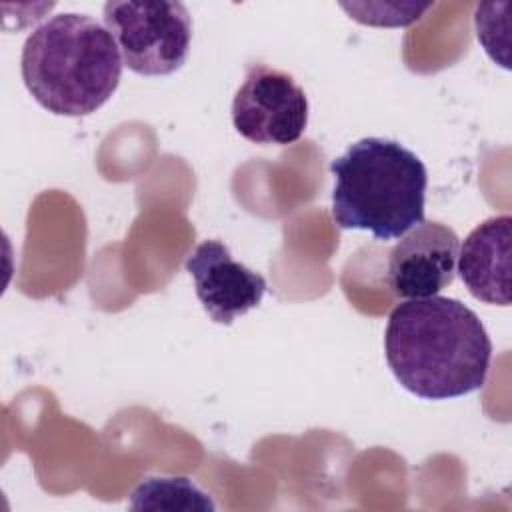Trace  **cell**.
Returning a JSON list of instances; mask_svg holds the SVG:
<instances>
[{
	"label": "cell",
	"mask_w": 512,
	"mask_h": 512,
	"mask_svg": "<svg viewBox=\"0 0 512 512\" xmlns=\"http://www.w3.org/2000/svg\"><path fill=\"white\" fill-rule=\"evenodd\" d=\"M386 362L418 398L448 400L484 386L492 342L478 314L456 298H412L392 308Z\"/></svg>",
	"instance_id": "obj_1"
},
{
	"label": "cell",
	"mask_w": 512,
	"mask_h": 512,
	"mask_svg": "<svg viewBox=\"0 0 512 512\" xmlns=\"http://www.w3.org/2000/svg\"><path fill=\"white\" fill-rule=\"evenodd\" d=\"M112 34L88 14L64 12L24 42L20 70L32 98L58 116H86L104 106L122 76Z\"/></svg>",
	"instance_id": "obj_2"
},
{
	"label": "cell",
	"mask_w": 512,
	"mask_h": 512,
	"mask_svg": "<svg viewBox=\"0 0 512 512\" xmlns=\"http://www.w3.org/2000/svg\"><path fill=\"white\" fill-rule=\"evenodd\" d=\"M332 220L342 230H368L396 240L424 220L428 172L396 140L368 136L330 162Z\"/></svg>",
	"instance_id": "obj_3"
},
{
	"label": "cell",
	"mask_w": 512,
	"mask_h": 512,
	"mask_svg": "<svg viewBox=\"0 0 512 512\" xmlns=\"http://www.w3.org/2000/svg\"><path fill=\"white\" fill-rule=\"evenodd\" d=\"M124 66L140 76H168L190 52L192 18L182 2H118L102 10Z\"/></svg>",
	"instance_id": "obj_4"
},
{
	"label": "cell",
	"mask_w": 512,
	"mask_h": 512,
	"mask_svg": "<svg viewBox=\"0 0 512 512\" xmlns=\"http://www.w3.org/2000/svg\"><path fill=\"white\" fill-rule=\"evenodd\" d=\"M232 124L254 144H294L308 126V98L292 74L250 64L232 100Z\"/></svg>",
	"instance_id": "obj_5"
},
{
	"label": "cell",
	"mask_w": 512,
	"mask_h": 512,
	"mask_svg": "<svg viewBox=\"0 0 512 512\" xmlns=\"http://www.w3.org/2000/svg\"><path fill=\"white\" fill-rule=\"evenodd\" d=\"M458 248V236L450 226L422 220L390 250V290L408 300L436 296L454 280Z\"/></svg>",
	"instance_id": "obj_6"
},
{
	"label": "cell",
	"mask_w": 512,
	"mask_h": 512,
	"mask_svg": "<svg viewBox=\"0 0 512 512\" xmlns=\"http://www.w3.org/2000/svg\"><path fill=\"white\" fill-rule=\"evenodd\" d=\"M184 266L194 280L204 312L216 324H232L264 298V276L234 260L228 246L220 240L200 242L186 256Z\"/></svg>",
	"instance_id": "obj_7"
},
{
	"label": "cell",
	"mask_w": 512,
	"mask_h": 512,
	"mask_svg": "<svg viewBox=\"0 0 512 512\" xmlns=\"http://www.w3.org/2000/svg\"><path fill=\"white\" fill-rule=\"evenodd\" d=\"M512 254V216L500 214L480 222L458 248V274L468 292L486 304L508 306Z\"/></svg>",
	"instance_id": "obj_8"
}]
</instances>
